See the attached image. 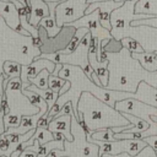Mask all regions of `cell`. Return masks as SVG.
<instances>
[{"label": "cell", "instance_id": "cell-1", "mask_svg": "<svg viewBox=\"0 0 157 157\" xmlns=\"http://www.w3.org/2000/svg\"><path fill=\"white\" fill-rule=\"evenodd\" d=\"M99 147L98 157L103 155H118L121 152H128L131 157H135L139 152H141L145 147H147V142L140 139H129V140H114L109 142L93 141Z\"/></svg>", "mask_w": 157, "mask_h": 157}, {"label": "cell", "instance_id": "cell-2", "mask_svg": "<svg viewBox=\"0 0 157 157\" xmlns=\"http://www.w3.org/2000/svg\"><path fill=\"white\" fill-rule=\"evenodd\" d=\"M88 7L86 0H63L58 2L55 7V20L59 28L65 25H69L82 16Z\"/></svg>", "mask_w": 157, "mask_h": 157}, {"label": "cell", "instance_id": "cell-3", "mask_svg": "<svg viewBox=\"0 0 157 157\" xmlns=\"http://www.w3.org/2000/svg\"><path fill=\"white\" fill-rule=\"evenodd\" d=\"M91 33L88 32L83 38L82 40L80 42V44L77 45V48L70 53V54H59V63L61 64H69V65H76V66H80L85 75L91 80V75L93 72L91 65H90V61H88V48H90V42H91Z\"/></svg>", "mask_w": 157, "mask_h": 157}, {"label": "cell", "instance_id": "cell-4", "mask_svg": "<svg viewBox=\"0 0 157 157\" xmlns=\"http://www.w3.org/2000/svg\"><path fill=\"white\" fill-rule=\"evenodd\" d=\"M69 25L75 27V28H80V27L88 28L92 38H97V39H101V40L113 38L110 31L104 28L99 22V9H96L91 13L85 15L81 18H78V20L69 23Z\"/></svg>", "mask_w": 157, "mask_h": 157}, {"label": "cell", "instance_id": "cell-5", "mask_svg": "<svg viewBox=\"0 0 157 157\" xmlns=\"http://www.w3.org/2000/svg\"><path fill=\"white\" fill-rule=\"evenodd\" d=\"M124 2H117L114 0H105V1H96L88 5V7L85 11V15L91 13L92 11H94L96 9H99V22L101 25L107 28V29H112V25H110V13L119 9Z\"/></svg>", "mask_w": 157, "mask_h": 157}, {"label": "cell", "instance_id": "cell-6", "mask_svg": "<svg viewBox=\"0 0 157 157\" xmlns=\"http://www.w3.org/2000/svg\"><path fill=\"white\" fill-rule=\"evenodd\" d=\"M71 114L56 115L48 124V130H50L52 132H61V134H64L66 141H69V142L74 141V135L71 132Z\"/></svg>", "mask_w": 157, "mask_h": 157}, {"label": "cell", "instance_id": "cell-7", "mask_svg": "<svg viewBox=\"0 0 157 157\" xmlns=\"http://www.w3.org/2000/svg\"><path fill=\"white\" fill-rule=\"evenodd\" d=\"M47 4H48V7H49V15L45 16V17H43V18L39 21L38 26L43 27V28L47 31V34H48L49 38H54V37H55L56 34H59V32L61 31V28L58 27L56 20H55V7H56L58 2H56V1H54V2H53V1H49V2H47Z\"/></svg>", "mask_w": 157, "mask_h": 157}, {"label": "cell", "instance_id": "cell-8", "mask_svg": "<svg viewBox=\"0 0 157 157\" xmlns=\"http://www.w3.org/2000/svg\"><path fill=\"white\" fill-rule=\"evenodd\" d=\"M131 58L139 61L141 67L147 72L157 71V53L156 52H142L131 53Z\"/></svg>", "mask_w": 157, "mask_h": 157}, {"label": "cell", "instance_id": "cell-9", "mask_svg": "<svg viewBox=\"0 0 157 157\" xmlns=\"http://www.w3.org/2000/svg\"><path fill=\"white\" fill-rule=\"evenodd\" d=\"M31 5H32V15H31V20L28 21L32 26L38 27L39 21L49 15V7L48 4L43 0H29Z\"/></svg>", "mask_w": 157, "mask_h": 157}, {"label": "cell", "instance_id": "cell-10", "mask_svg": "<svg viewBox=\"0 0 157 157\" xmlns=\"http://www.w3.org/2000/svg\"><path fill=\"white\" fill-rule=\"evenodd\" d=\"M27 90H29V91H33V92H36V93H38L45 102H47V104H48V112L53 108V105L55 104V102L58 101V98H59V93L58 92H54V91H52L50 88H47V90H42V88H38L36 85H29L28 87H27ZM47 112V113H48Z\"/></svg>", "mask_w": 157, "mask_h": 157}, {"label": "cell", "instance_id": "cell-11", "mask_svg": "<svg viewBox=\"0 0 157 157\" xmlns=\"http://www.w3.org/2000/svg\"><path fill=\"white\" fill-rule=\"evenodd\" d=\"M88 32H90V31H88V28H86V27L76 28L75 34H74L72 38L70 39V42H69V44L66 45V48L59 50V53H60V54H70V53H72V52L77 48V45L80 44V42L82 40V38H83Z\"/></svg>", "mask_w": 157, "mask_h": 157}, {"label": "cell", "instance_id": "cell-12", "mask_svg": "<svg viewBox=\"0 0 157 157\" xmlns=\"http://www.w3.org/2000/svg\"><path fill=\"white\" fill-rule=\"evenodd\" d=\"M121 114L129 120V123L135 125V128L126 130V132H142V131H146L147 129H150V124L146 120H144L141 118H137V117H135L132 114H129V113H121Z\"/></svg>", "mask_w": 157, "mask_h": 157}, {"label": "cell", "instance_id": "cell-13", "mask_svg": "<svg viewBox=\"0 0 157 157\" xmlns=\"http://www.w3.org/2000/svg\"><path fill=\"white\" fill-rule=\"evenodd\" d=\"M21 92L28 98V101H29L34 107L39 108V110H45V112H48V104H47V102H45L38 93H36V92H33V91H29V90H27V88H21ZM45 114H47V113H45Z\"/></svg>", "mask_w": 157, "mask_h": 157}, {"label": "cell", "instance_id": "cell-14", "mask_svg": "<svg viewBox=\"0 0 157 157\" xmlns=\"http://www.w3.org/2000/svg\"><path fill=\"white\" fill-rule=\"evenodd\" d=\"M21 70H22V65L16 63V61H11V60H6L2 65V74L7 77H20L21 76Z\"/></svg>", "mask_w": 157, "mask_h": 157}, {"label": "cell", "instance_id": "cell-15", "mask_svg": "<svg viewBox=\"0 0 157 157\" xmlns=\"http://www.w3.org/2000/svg\"><path fill=\"white\" fill-rule=\"evenodd\" d=\"M49 70L48 69H43L37 76H34L33 78H29L28 82L32 83V85H36L38 88H42V90H47L49 88L48 87V78H49Z\"/></svg>", "mask_w": 157, "mask_h": 157}, {"label": "cell", "instance_id": "cell-16", "mask_svg": "<svg viewBox=\"0 0 157 157\" xmlns=\"http://www.w3.org/2000/svg\"><path fill=\"white\" fill-rule=\"evenodd\" d=\"M120 42L123 44V48L128 49L130 53H142V52H145L144 47L136 39H134L131 37H123L120 39Z\"/></svg>", "mask_w": 157, "mask_h": 157}, {"label": "cell", "instance_id": "cell-17", "mask_svg": "<svg viewBox=\"0 0 157 157\" xmlns=\"http://www.w3.org/2000/svg\"><path fill=\"white\" fill-rule=\"evenodd\" d=\"M33 139L38 140L39 145H44L52 140H54V136H53V132L48 129H44V128H36V132L33 135Z\"/></svg>", "mask_w": 157, "mask_h": 157}, {"label": "cell", "instance_id": "cell-18", "mask_svg": "<svg viewBox=\"0 0 157 157\" xmlns=\"http://www.w3.org/2000/svg\"><path fill=\"white\" fill-rule=\"evenodd\" d=\"M66 83V80L59 77V76H55V75H49V78H48V87L54 91V92H59V90Z\"/></svg>", "mask_w": 157, "mask_h": 157}, {"label": "cell", "instance_id": "cell-19", "mask_svg": "<svg viewBox=\"0 0 157 157\" xmlns=\"http://www.w3.org/2000/svg\"><path fill=\"white\" fill-rule=\"evenodd\" d=\"M101 48H104L108 53H119L121 49H123V44H121V42L120 40H117V39H114V38H110L109 39V42L104 45V47H101Z\"/></svg>", "mask_w": 157, "mask_h": 157}, {"label": "cell", "instance_id": "cell-20", "mask_svg": "<svg viewBox=\"0 0 157 157\" xmlns=\"http://www.w3.org/2000/svg\"><path fill=\"white\" fill-rule=\"evenodd\" d=\"M130 23L131 26H148L157 28V16H152L150 18H144V20H134Z\"/></svg>", "mask_w": 157, "mask_h": 157}, {"label": "cell", "instance_id": "cell-21", "mask_svg": "<svg viewBox=\"0 0 157 157\" xmlns=\"http://www.w3.org/2000/svg\"><path fill=\"white\" fill-rule=\"evenodd\" d=\"M6 88L13 90V91H21V88H22L21 77H11V78L9 80V82H7Z\"/></svg>", "mask_w": 157, "mask_h": 157}, {"label": "cell", "instance_id": "cell-22", "mask_svg": "<svg viewBox=\"0 0 157 157\" xmlns=\"http://www.w3.org/2000/svg\"><path fill=\"white\" fill-rule=\"evenodd\" d=\"M144 141L147 142V145L150 147H152L155 151L157 150V135H151V136H147V137H144L142 139Z\"/></svg>", "mask_w": 157, "mask_h": 157}, {"label": "cell", "instance_id": "cell-23", "mask_svg": "<svg viewBox=\"0 0 157 157\" xmlns=\"http://www.w3.org/2000/svg\"><path fill=\"white\" fill-rule=\"evenodd\" d=\"M49 121H50V120H49L45 115H43V117H40V118L38 119L36 128H44V129H48V124H49Z\"/></svg>", "mask_w": 157, "mask_h": 157}, {"label": "cell", "instance_id": "cell-24", "mask_svg": "<svg viewBox=\"0 0 157 157\" xmlns=\"http://www.w3.org/2000/svg\"><path fill=\"white\" fill-rule=\"evenodd\" d=\"M0 157H6V156H0ZM20 157H37V151L31 150L29 147H27V148L21 153Z\"/></svg>", "mask_w": 157, "mask_h": 157}, {"label": "cell", "instance_id": "cell-25", "mask_svg": "<svg viewBox=\"0 0 157 157\" xmlns=\"http://www.w3.org/2000/svg\"><path fill=\"white\" fill-rule=\"evenodd\" d=\"M5 77H6V76H5L4 74L0 75V104H1V99H2L4 93H5V90H4V78H5Z\"/></svg>", "mask_w": 157, "mask_h": 157}, {"label": "cell", "instance_id": "cell-26", "mask_svg": "<svg viewBox=\"0 0 157 157\" xmlns=\"http://www.w3.org/2000/svg\"><path fill=\"white\" fill-rule=\"evenodd\" d=\"M91 81L94 83V85H97L98 87H102V82H101V80L98 78V76L96 75V72L93 71L92 72V75H91Z\"/></svg>", "mask_w": 157, "mask_h": 157}, {"label": "cell", "instance_id": "cell-27", "mask_svg": "<svg viewBox=\"0 0 157 157\" xmlns=\"http://www.w3.org/2000/svg\"><path fill=\"white\" fill-rule=\"evenodd\" d=\"M53 136H54V140H66L64 134L61 132H53Z\"/></svg>", "mask_w": 157, "mask_h": 157}, {"label": "cell", "instance_id": "cell-28", "mask_svg": "<svg viewBox=\"0 0 157 157\" xmlns=\"http://www.w3.org/2000/svg\"><path fill=\"white\" fill-rule=\"evenodd\" d=\"M87 1V4L90 5V4H92V2H96V1H105V0H86Z\"/></svg>", "mask_w": 157, "mask_h": 157}, {"label": "cell", "instance_id": "cell-29", "mask_svg": "<svg viewBox=\"0 0 157 157\" xmlns=\"http://www.w3.org/2000/svg\"><path fill=\"white\" fill-rule=\"evenodd\" d=\"M114 1H117V2H118V1H119V2H125V1H130V0H114Z\"/></svg>", "mask_w": 157, "mask_h": 157}, {"label": "cell", "instance_id": "cell-30", "mask_svg": "<svg viewBox=\"0 0 157 157\" xmlns=\"http://www.w3.org/2000/svg\"><path fill=\"white\" fill-rule=\"evenodd\" d=\"M18 1H20L21 4H23V5H26V1H27V0H18Z\"/></svg>", "mask_w": 157, "mask_h": 157}, {"label": "cell", "instance_id": "cell-31", "mask_svg": "<svg viewBox=\"0 0 157 157\" xmlns=\"http://www.w3.org/2000/svg\"><path fill=\"white\" fill-rule=\"evenodd\" d=\"M156 53H157V50H156Z\"/></svg>", "mask_w": 157, "mask_h": 157}]
</instances>
